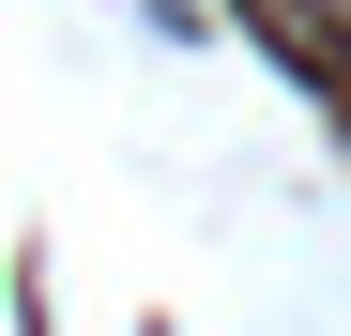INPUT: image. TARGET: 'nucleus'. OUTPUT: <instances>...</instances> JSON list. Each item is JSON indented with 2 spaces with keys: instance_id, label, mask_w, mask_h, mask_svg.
<instances>
[{
  "instance_id": "f257e3e1",
  "label": "nucleus",
  "mask_w": 351,
  "mask_h": 336,
  "mask_svg": "<svg viewBox=\"0 0 351 336\" xmlns=\"http://www.w3.org/2000/svg\"><path fill=\"white\" fill-rule=\"evenodd\" d=\"M290 16V46H321V62H351V0H275Z\"/></svg>"
}]
</instances>
